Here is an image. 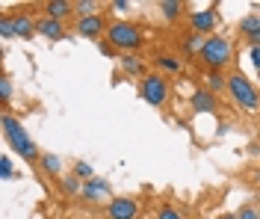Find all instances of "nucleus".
I'll list each match as a JSON object with an SVG mask.
<instances>
[{
  "mask_svg": "<svg viewBox=\"0 0 260 219\" xmlns=\"http://www.w3.org/2000/svg\"><path fill=\"white\" fill-rule=\"evenodd\" d=\"M240 33L248 39V36L260 33V15H245L243 21H240Z\"/></svg>",
  "mask_w": 260,
  "mask_h": 219,
  "instance_id": "17",
  "label": "nucleus"
},
{
  "mask_svg": "<svg viewBox=\"0 0 260 219\" xmlns=\"http://www.w3.org/2000/svg\"><path fill=\"white\" fill-rule=\"evenodd\" d=\"M157 219H186V216L180 213L178 207H172V204H166V207H160V210H157Z\"/></svg>",
  "mask_w": 260,
  "mask_h": 219,
  "instance_id": "23",
  "label": "nucleus"
},
{
  "mask_svg": "<svg viewBox=\"0 0 260 219\" xmlns=\"http://www.w3.org/2000/svg\"><path fill=\"white\" fill-rule=\"evenodd\" d=\"M0 36L3 39H15V33H12V21H9V15L0 18Z\"/></svg>",
  "mask_w": 260,
  "mask_h": 219,
  "instance_id": "26",
  "label": "nucleus"
},
{
  "mask_svg": "<svg viewBox=\"0 0 260 219\" xmlns=\"http://www.w3.org/2000/svg\"><path fill=\"white\" fill-rule=\"evenodd\" d=\"M121 68H124V74H142V59L136 53H124L121 56Z\"/></svg>",
  "mask_w": 260,
  "mask_h": 219,
  "instance_id": "16",
  "label": "nucleus"
},
{
  "mask_svg": "<svg viewBox=\"0 0 260 219\" xmlns=\"http://www.w3.org/2000/svg\"><path fill=\"white\" fill-rule=\"evenodd\" d=\"M9 95H12V83H9V77H3L0 80V104H3V110L9 107Z\"/></svg>",
  "mask_w": 260,
  "mask_h": 219,
  "instance_id": "24",
  "label": "nucleus"
},
{
  "mask_svg": "<svg viewBox=\"0 0 260 219\" xmlns=\"http://www.w3.org/2000/svg\"><path fill=\"white\" fill-rule=\"evenodd\" d=\"M74 175H77V178H83V181H92V166H89V163H77V166H74Z\"/></svg>",
  "mask_w": 260,
  "mask_h": 219,
  "instance_id": "25",
  "label": "nucleus"
},
{
  "mask_svg": "<svg viewBox=\"0 0 260 219\" xmlns=\"http://www.w3.org/2000/svg\"><path fill=\"white\" fill-rule=\"evenodd\" d=\"M12 175H15V169H12V157H9V154H3V157H0V178H3V181H9Z\"/></svg>",
  "mask_w": 260,
  "mask_h": 219,
  "instance_id": "21",
  "label": "nucleus"
},
{
  "mask_svg": "<svg viewBox=\"0 0 260 219\" xmlns=\"http://www.w3.org/2000/svg\"><path fill=\"white\" fill-rule=\"evenodd\" d=\"M62 190L65 193H83V184L77 175H68V178H62Z\"/></svg>",
  "mask_w": 260,
  "mask_h": 219,
  "instance_id": "22",
  "label": "nucleus"
},
{
  "mask_svg": "<svg viewBox=\"0 0 260 219\" xmlns=\"http://www.w3.org/2000/svg\"><path fill=\"white\" fill-rule=\"evenodd\" d=\"M216 21H219V15L213 9H198V12L189 15V24H192V30L198 36H210L213 27H216Z\"/></svg>",
  "mask_w": 260,
  "mask_h": 219,
  "instance_id": "7",
  "label": "nucleus"
},
{
  "mask_svg": "<svg viewBox=\"0 0 260 219\" xmlns=\"http://www.w3.org/2000/svg\"><path fill=\"white\" fill-rule=\"evenodd\" d=\"M237 219H260L257 207H240V210H237Z\"/></svg>",
  "mask_w": 260,
  "mask_h": 219,
  "instance_id": "27",
  "label": "nucleus"
},
{
  "mask_svg": "<svg viewBox=\"0 0 260 219\" xmlns=\"http://www.w3.org/2000/svg\"><path fill=\"white\" fill-rule=\"evenodd\" d=\"M189 104H192L195 113H213V110L219 107V104H216V95H213V92H207V89H198V92H192Z\"/></svg>",
  "mask_w": 260,
  "mask_h": 219,
  "instance_id": "11",
  "label": "nucleus"
},
{
  "mask_svg": "<svg viewBox=\"0 0 260 219\" xmlns=\"http://www.w3.org/2000/svg\"><path fill=\"white\" fill-rule=\"evenodd\" d=\"M228 92H231V98H234V104H237L240 110H245V113H257L260 110V95H257V89L248 83L245 74L234 71V74L228 77Z\"/></svg>",
  "mask_w": 260,
  "mask_h": 219,
  "instance_id": "2",
  "label": "nucleus"
},
{
  "mask_svg": "<svg viewBox=\"0 0 260 219\" xmlns=\"http://www.w3.org/2000/svg\"><path fill=\"white\" fill-rule=\"evenodd\" d=\"M77 33L86 36V39H98L101 33H107V24L101 15H86L77 21Z\"/></svg>",
  "mask_w": 260,
  "mask_h": 219,
  "instance_id": "9",
  "label": "nucleus"
},
{
  "mask_svg": "<svg viewBox=\"0 0 260 219\" xmlns=\"http://www.w3.org/2000/svg\"><path fill=\"white\" fill-rule=\"evenodd\" d=\"M9 21H12V33L18 39H32L36 36V21L27 12H15V15H9Z\"/></svg>",
  "mask_w": 260,
  "mask_h": 219,
  "instance_id": "10",
  "label": "nucleus"
},
{
  "mask_svg": "<svg viewBox=\"0 0 260 219\" xmlns=\"http://www.w3.org/2000/svg\"><path fill=\"white\" fill-rule=\"evenodd\" d=\"M3 136H6V142L12 145V151L21 154L27 163H36V160H42L39 157V148H36V142H32L27 131H24V124L18 121L9 110H3Z\"/></svg>",
  "mask_w": 260,
  "mask_h": 219,
  "instance_id": "1",
  "label": "nucleus"
},
{
  "mask_svg": "<svg viewBox=\"0 0 260 219\" xmlns=\"http://www.w3.org/2000/svg\"><path fill=\"white\" fill-rule=\"evenodd\" d=\"M36 36H45V39H53V42H59V39H65V27L62 21H53V18L42 15L39 21H36Z\"/></svg>",
  "mask_w": 260,
  "mask_h": 219,
  "instance_id": "8",
  "label": "nucleus"
},
{
  "mask_svg": "<svg viewBox=\"0 0 260 219\" xmlns=\"http://www.w3.org/2000/svg\"><path fill=\"white\" fill-rule=\"evenodd\" d=\"M204 83H207L204 89L216 95V92H222V89L228 86V77L222 74V71H207V77H204Z\"/></svg>",
  "mask_w": 260,
  "mask_h": 219,
  "instance_id": "14",
  "label": "nucleus"
},
{
  "mask_svg": "<svg viewBox=\"0 0 260 219\" xmlns=\"http://www.w3.org/2000/svg\"><path fill=\"white\" fill-rule=\"evenodd\" d=\"M180 9H183L180 0H160V12L169 18V21H175V18L180 15Z\"/></svg>",
  "mask_w": 260,
  "mask_h": 219,
  "instance_id": "18",
  "label": "nucleus"
},
{
  "mask_svg": "<svg viewBox=\"0 0 260 219\" xmlns=\"http://www.w3.org/2000/svg\"><path fill=\"white\" fill-rule=\"evenodd\" d=\"M139 213V204L133 202V199H113V202L107 204V216L110 219H136Z\"/></svg>",
  "mask_w": 260,
  "mask_h": 219,
  "instance_id": "6",
  "label": "nucleus"
},
{
  "mask_svg": "<svg viewBox=\"0 0 260 219\" xmlns=\"http://www.w3.org/2000/svg\"><path fill=\"white\" fill-rule=\"evenodd\" d=\"M219 219H237V213H222Z\"/></svg>",
  "mask_w": 260,
  "mask_h": 219,
  "instance_id": "30",
  "label": "nucleus"
},
{
  "mask_svg": "<svg viewBox=\"0 0 260 219\" xmlns=\"http://www.w3.org/2000/svg\"><path fill=\"white\" fill-rule=\"evenodd\" d=\"M248 42H251V48H260V33H254V36H248Z\"/></svg>",
  "mask_w": 260,
  "mask_h": 219,
  "instance_id": "29",
  "label": "nucleus"
},
{
  "mask_svg": "<svg viewBox=\"0 0 260 219\" xmlns=\"http://www.w3.org/2000/svg\"><path fill=\"white\" fill-rule=\"evenodd\" d=\"M107 39H110L113 48L133 53L142 45V30H139V24H133V21H115V24L107 27Z\"/></svg>",
  "mask_w": 260,
  "mask_h": 219,
  "instance_id": "4",
  "label": "nucleus"
},
{
  "mask_svg": "<svg viewBox=\"0 0 260 219\" xmlns=\"http://www.w3.org/2000/svg\"><path fill=\"white\" fill-rule=\"evenodd\" d=\"M139 92H142V98L148 104H154V107H162V104L169 101V80L157 74V71H151L145 74L142 80H139Z\"/></svg>",
  "mask_w": 260,
  "mask_h": 219,
  "instance_id": "5",
  "label": "nucleus"
},
{
  "mask_svg": "<svg viewBox=\"0 0 260 219\" xmlns=\"http://www.w3.org/2000/svg\"><path fill=\"white\" fill-rule=\"evenodd\" d=\"M74 12V3L71 0H48L45 3V15L53 18V21H62V18H68Z\"/></svg>",
  "mask_w": 260,
  "mask_h": 219,
  "instance_id": "12",
  "label": "nucleus"
},
{
  "mask_svg": "<svg viewBox=\"0 0 260 219\" xmlns=\"http://www.w3.org/2000/svg\"><path fill=\"white\" fill-rule=\"evenodd\" d=\"M257 216H260V207H257Z\"/></svg>",
  "mask_w": 260,
  "mask_h": 219,
  "instance_id": "31",
  "label": "nucleus"
},
{
  "mask_svg": "<svg viewBox=\"0 0 260 219\" xmlns=\"http://www.w3.org/2000/svg\"><path fill=\"white\" fill-rule=\"evenodd\" d=\"M107 193H110V184H107L104 178H92V181L83 184V199H89V202H98V199L107 196Z\"/></svg>",
  "mask_w": 260,
  "mask_h": 219,
  "instance_id": "13",
  "label": "nucleus"
},
{
  "mask_svg": "<svg viewBox=\"0 0 260 219\" xmlns=\"http://www.w3.org/2000/svg\"><path fill=\"white\" fill-rule=\"evenodd\" d=\"M198 56H201V62L210 71H222L231 62L234 48H231V42H228L225 36H207V42H204V48H201Z\"/></svg>",
  "mask_w": 260,
  "mask_h": 219,
  "instance_id": "3",
  "label": "nucleus"
},
{
  "mask_svg": "<svg viewBox=\"0 0 260 219\" xmlns=\"http://www.w3.org/2000/svg\"><path fill=\"white\" fill-rule=\"evenodd\" d=\"M42 169L50 172V175H59V172H62V160H59L56 154H42Z\"/></svg>",
  "mask_w": 260,
  "mask_h": 219,
  "instance_id": "19",
  "label": "nucleus"
},
{
  "mask_svg": "<svg viewBox=\"0 0 260 219\" xmlns=\"http://www.w3.org/2000/svg\"><path fill=\"white\" fill-rule=\"evenodd\" d=\"M154 66L160 68V71H180V59L172 56V53H160V56L154 59Z\"/></svg>",
  "mask_w": 260,
  "mask_h": 219,
  "instance_id": "15",
  "label": "nucleus"
},
{
  "mask_svg": "<svg viewBox=\"0 0 260 219\" xmlns=\"http://www.w3.org/2000/svg\"><path fill=\"white\" fill-rule=\"evenodd\" d=\"M95 9H98L95 0H77V3H74V12H77L80 18H86V15H98Z\"/></svg>",
  "mask_w": 260,
  "mask_h": 219,
  "instance_id": "20",
  "label": "nucleus"
},
{
  "mask_svg": "<svg viewBox=\"0 0 260 219\" xmlns=\"http://www.w3.org/2000/svg\"><path fill=\"white\" fill-rule=\"evenodd\" d=\"M127 6H130L127 0H113V9H127Z\"/></svg>",
  "mask_w": 260,
  "mask_h": 219,
  "instance_id": "28",
  "label": "nucleus"
}]
</instances>
